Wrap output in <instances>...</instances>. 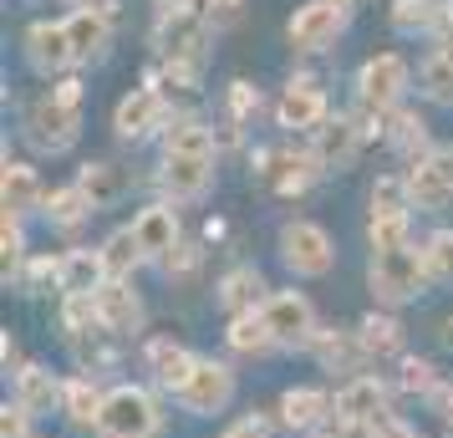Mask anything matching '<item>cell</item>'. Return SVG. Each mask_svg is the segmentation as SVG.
Here are the masks:
<instances>
[{"mask_svg":"<svg viewBox=\"0 0 453 438\" xmlns=\"http://www.w3.org/2000/svg\"><path fill=\"white\" fill-rule=\"evenodd\" d=\"M260 316H265V327H270V336H275L280 352H311V342L321 332V327H316V306H311L301 291H270Z\"/></svg>","mask_w":453,"mask_h":438,"instance_id":"cell-7","label":"cell"},{"mask_svg":"<svg viewBox=\"0 0 453 438\" xmlns=\"http://www.w3.org/2000/svg\"><path fill=\"white\" fill-rule=\"evenodd\" d=\"M219 438H275V428H270V418H265V413H240Z\"/></svg>","mask_w":453,"mask_h":438,"instance_id":"cell-43","label":"cell"},{"mask_svg":"<svg viewBox=\"0 0 453 438\" xmlns=\"http://www.w3.org/2000/svg\"><path fill=\"white\" fill-rule=\"evenodd\" d=\"M367 286L377 296V306H408L433 286L423 245H403V250H377L367 265Z\"/></svg>","mask_w":453,"mask_h":438,"instance_id":"cell-4","label":"cell"},{"mask_svg":"<svg viewBox=\"0 0 453 438\" xmlns=\"http://www.w3.org/2000/svg\"><path fill=\"white\" fill-rule=\"evenodd\" d=\"M311 352H316V362H321L326 373H351V377H362V367L372 362V357L362 352V336L357 332H316Z\"/></svg>","mask_w":453,"mask_h":438,"instance_id":"cell-26","label":"cell"},{"mask_svg":"<svg viewBox=\"0 0 453 438\" xmlns=\"http://www.w3.org/2000/svg\"><path fill=\"white\" fill-rule=\"evenodd\" d=\"M219 153H164V168H158V184L173 204H188V199H204L214 179H219Z\"/></svg>","mask_w":453,"mask_h":438,"instance_id":"cell-12","label":"cell"},{"mask_svg":"<svg viewBox=\"0 0 453 438\" xmlns=\"http://www.w3.org/2000/svg\"><path fill=\"white\" fill-rule=\"evenodd\" d=\"M66 5H92V0H66Z\"/></svg>","mask_w":453,"mask_h":438,"instance_id":"cell-52","label":"cell"},{"mask_svg":"<svg viewBox=\"0 0 453 438\" xmlns=\"http://www.w3.org/2000/svg\"><path fill=\"white\" fill-rule=\"evenodd\" d=\"M97 438H164V403H158V393L138 388V382L107 388Z\"/></svg>","mask_w":453,"mask_h":438,"instance_id":"cell-3","label":"cell"},{"mask_svg":"<svg viewBox=\"0 0 453 438\" xmlns=\"http://www.w3.org/2000/svg\"><path fill=\"white\" fill-rule=\"evenodd\" d=\"M433 51H438V57L453 66V11H449V21L438 26V36H433Z\"/></svg>","mask_w":453,"mask_h":438,"instance_id":"cell-47","label":"cell"},{"mask_svg":"<svg viewBox=\"0 0 453 438\" xmlns=\"http://www.w3.org/2000/svg\"><path fill=\"white\" fill-rule=\"evenodd\" d=\"M0 209H5V214H16V219L46 209L42 179H36V168H31V164H11V158H5V173H0Z\"/></svg>","mask_w":453,"mask_h":438,"instance_id":"cell-23","label":"cell"},{"mask_svg":"<svg viewBox=\"0 0 453 438\" xmlns=\"http://www.w3.org/2000/svg\"><path fill=\"white\" fill-rule=\"evenodd\" d=\"M372 214H412L408 173H382L372 184Z\"/></svg>","mask_w":453,"mask_h":438,"instance_id":"cell-38","label":"cell"},{"mask_svg":"<svg viewBox=\"0 0 453 438\" xmlns=\"http://www.w3.org/2000/svg\"><path fill=\"white\" fill-rule=\"evenodd\" d=\"M97 327L112 336H138L143 332V301L133 291V280H107L97 291Z\"/></svg>","mask_w":453,"mask_h":438,"instance_id":"cell-19","label":"cell"},{"mask_svg":"<svg viewBox=\"0 0 453 438\" xmlns=\"http://www.w3.org/2000/svg\"><path fill=\"white\" fill-rule=\"evenodd\" d=\"M234 367L229 362H214V357H199V367L188 373V382L173 393V403L184 408V413L194 418H214V413H225L229 403H234Z\"/></svg>","mask_w":453,"mask_h":438,"instance_id":"cell-8","label":"cell"},{"mask_svg":"<svg viewBox=\"0 0 453 438\" xmlns=\"http://www.w3.org/2000/svg\"><path fill=\"white\" fill-rule=\"evenodd\" d=\"M362 143H367V127L357 123L351 112H336V118H326V123L311 133V153L321 158L326 173H347V168L357 164Z\"/></svg>","mask_w":453,"mask_h":438,"instance_id":"cell-16","label":"cell"},{"mask_svg":"<svg viewBox=\"0 0 453 438\" xmlns=\"http://www.w3.org/2000/svg\"><path fill=\"white\" fill-rule=\"evenodd\" d=\"M82 138V82L77 77H62L46 97L31 103L26 112V143L36 153H66V148Z\"/></svg>","mask_w":453,"mask_h":438,"instance_id":"cell-2","label":"cell"},{"mask_svg":"<svg viewBox=\"0 0 453 438\" xmlns=\"http://www.w3.org/2000/svg\"><path fill=\"white\" fill-rule=\"evenodd\" d=\"M42 214L57 225V230H77L87 214H97V209H92V199L82 194V184H62V188H51V194H46Z\"/></svg>","mask_w":453,"mask_h":438,"instance_id":"cell-33","label":"cell"},{"mask_svg":"<svg viewBox=\"0 0 453 438\" xmlns=\"http://www.w3.org/2000/svg\"><path fill=\"white\" fill-rule=\"evenodd\" d=\"M62 393H66V377L46 373V367H21L16 373V403H21L31 418H46L51 408H62Z\"/></svg>","mask_w":453,"mask_h":438,"instance_id":"cell-24","label":"cell"},{"mask_svg":"<svg viewBox=\"0 0 453 438\" xmlns=\"http://www.w3.org/2000/svg\"><path fill=\"white\" fill-rule=\"evenodd\" d=\"M107 286V265H103V250L92 245H77V250L62 255V296H97Z\"/></svg>","mask_w":453,"mask_h":438,"instance_id":"cell-25","label":"cell"},{"mask_svg":"<svg viewBox=\"0 0 453 438\" xmlns=\"http://www.w3.org/2000/svg\"><path fill=\"white\" fill-rule=\"evenodd\" d=\"M219 306L229 316H245V311H260L265 306V275L255 265H234V271L219 280Z\"/></svg>","mask_w":453,"mask_h":438,"instance_id":"cell-27","label":"cell"},{"mask_svg":"<svg viewBox=\"0 0 453 438\" xmlns=\"http://www.w3.org/2000/svg\"><path fill=\"white\" fill-rule=\"evenodd\" d=\"M357 336H362V352H367L372 362L403 357V327H397L388 311H367L362 321H357Z\"/></svg>","mask_w":453,"mask_h":438,"instance_id":"cell-31","label":"cell"},{"mask_svg":"<svg viewBox=\"0 0 453 438\" xmlns=\"http://www.w3.org/2000/svg\"><path fill=\"white\" fill-rule=\"evenodd\" d=\"M26 423H31V413H26L21 403L0 408V438H26Z\"/></svg>","mask_w":453,"mask_h":438,"instance_id":"cell-45","label":"cell"},{"mask_svg":"<svg viewBox=\"0 0 453 438\" xmlns=\"http://www.w3.org/2000/svg\"><path fill=\"white\" fill-rule=\"evenodd\" d=\"M103 265H107V280H133L138 265H148L143 250H138V234L133 225H118V230L103 240Z\"/></svg>","mask_w":453,"mask_h":438,"instance_id":"cell-32","label":"cell"},{"mask_svg":"<svg viewBox=\"0 0 453 438\" xmlns=\"http://www.w3.org/2000/svg\"><path fill=\"white\" fill-rule=\"evenodd\" d=\"M194 367H199V357L188 352L184 342H173V336H153L148 342V373H153V382L164 393H179Z\"/></svg>","mask_w":453,"mask_h":438,"instance_id":"cell-22","label":"cell"},{"mask_svg":"<svg viewBox=\"0 0 453 438\" xmlns=\"http://www.w3.org/2000/svg\"><path fill=\"white\" fill-rule=\"evenodd\" d=\"M21 265H26V230H21L16 214H5V219H0V275L11 280Z\"/></svg>","mask_w":453,"mask_h":438,"instance_id":"cell-40","label":"cell"},{"mask_svg":"<svg viewBox=\"0 0 453 438\" xmlns=\"http://www.w3.org/2000/svg\"><path fill=\"white\" fill-rule=\"evenodd\" d=\"M199 260H204V250H199L194 240H184V245H179V250H173V255L164 260V275H173V280H184V275H194V271H199Z\"/></svg>","mask_w":453,"mask_h":438,"instance_id":"cell-42","label":"cell"},{"mask_svg":"<svg viewBox=\"0 0 453 438\" xmlns=\"http://www.w3.org/2000/svg\"><path fill=\"white\" fill-rule=\"evenodd\" d=\"M225 342H229V352H240V357H270V352H280V347H275V336H270V327H265V316H260V311L229 316Z\"/></svg>","mask_w":453,"mask_h":438,"instance_id":"cell-30","label":"cell"},{"mask_svg":"<svg viewBox=\"0 0 453 438\" xmlns=\"http://www.w3.org/2000/svg\"><path fill=\"white\" fill-rule=\"evenodd\" d=\"M331 118V103H326V87L316 82V77H290L286 92H280V103H275V123L290 127V133H316V127Z\"/></svg>","mask_w":453,"mask_h":438,"instance_id":"cell-14","label":"cell"},{"mask_svg":"<svg viewBox=\"0 0 453 438\" xmlns=\"http://www.w3.org/2000/svg\"><path fill=\"white\" fill-rule=\"evenodd\" d=\"M331 413H336V423H347V428H372L382 413H392L388 408V382L382 377H347L342 388H336V397H331Z\"/></svg>","mask_w":453,"mask_h":438,"instance_id":"cell-15","label":"cell"},{"mask_svg":"<svg viewBox=\"0 0 453 438\" xmlns=\"http://www.w3.org/2000/svg\"><path fill=\"white\" fill-rule=\"evenodd\" d=\"M326 168L321 158L311 153V148H275V153H260V179H265L270 194H280V199H301L316 188Z\"/></svg>","mask_w":453,"mask_h":438,"instance_id":"cell-9","label":"cell"},{"mask_svg":"<svg viewBox=\"0 0 453 438\" xmlns=\"http://www.w3.org/2000/svg\"><path fill=\"white\" fill-rule=\"evenodd\" d=\"M367 245H372V255L412 245V214H372L367 219Z\"/></svg>","mask_w":453,"mask_h":438,"instance_id":"cell-35","label":"cell"},{"mask_svg":"<svg viewBox=\"0 0 453 438\" xmlns=\"http://www.w3.org/2000/svg\"><path fill=\"white\" fill-rule=\"evenodd\" d=\"M412 82V66L403 51H382V57H367L362 72H357V107L367 112V118H388L397 112L403 103V92Z\"/></svg>","mask_w":453,"mask_h":438,"instance_id":"cell-5","label":"cell"},{"mask_svg":"<svg viewBox=\"0 0 453 438\" xmlns=\"http://www.w3.org/2000/svg\"><path fill=\"white\" fill-rule=\"evenodd\" d=\"M280 260H286V271L301 275V280L331 275L336 245H331L326 225H316V219H286V225H280Z\"/></svg>","mask_w":453,"mask_h":438,"instance_id":"cell-6","label":"cell"},{"mask_svg":"<svg viewBox=\"0 0 453 438\" xmlns=\"http://www.w3.org/2000/svg\"><path fill=\"white\" fill-rule=\"evenodd\" d=\"M418 87H423V97H428L433 107H453V66L438 57V51H428L423 62H418Z\"/></svg>","mask_w":453,"mask_h":438,"instance_id":"cell-36","label":"cell"},{"mask_svg":"<svg viewBox=\"0 0 453 438\" xmlns=\"http://www.w3.org/2000/svg\"><path fill=\"white\" fill-rule=\"evenodd\" d=\"M367 438H418V434H412V428H408L397 413H382V418L367 428Z\"/></svg>","mask_w":453,"mask_h":438,"instance_id":"cell-46","label":"cell"},{"mask_svg":"<svg viewBox=\"0 0 453 438\" xmlns=\"http://www.w3.org/2000/svg\"><path fill=\"white\" fill-rule=\"evenodd\" d=\"M443 418H449V438H453V393L443 397Z\"/></svg>","mask_w":453,"mask_h":438,"instance_id":"cell-50","label":"cell"},{"mask_svg":"<svg viewBox=\"0 0 453 438\" xmlns=\"http://www.w3.org/2000/svg\"><path fill=\"white\" fill-rule=\"evenodd\" d=\"M408 194H412V209L418 214H443V209H453V179L438 168L433 153H423L418 164H408Z\"/></svg>","mask_w":453,"mask_h":438,"instance_id":"cell-20","label":"cell"},{"mask_svg":"<svg viewBox=\"0 0 453 438\" xmlns=\"http://www.w3.org/2000/svg\"><path fill=\"white\" fill-rule=\"evenodd\" d=\"M388 118H392V127H388V143L397 148V153H408L412 164H418V158H423L418 148L428 143V123H423L418 112H403V107H397V112H388Z\"/></svg>","mask_w":453,"mask_h":438,"instance_id":"cell-37","label":"cell"},{"mask_svg":"<svg viewBox=\"0 0 453 438\" xmlns=\"http://www.w3.org/2000/svg\"><path fill=\"white\" fill-rule=\"evenodd\" d=\"M423 260H428L433 286H453V230H433L423 240Z\"/></svg>","mask_w":453,"mask_h":438,"instance_id":"cell-39","label":"cell"},{"mask_svg":"<svg viewBox=\"0 0 453 438\" xmlns=\"http://www.w3.org/2000/svg\"><path fill=\"white\" fill-rule=\"evenodd\" d=\"M342 31H347V11H342V5H331V0H306V5L290 16V26H286L290 46H296L301 57L331 51V46L342 42Z\"/></svg>","mask_w":453,"mask_h":438,"instance_id":"cell-10","label":"cell"},{"mask_svg":"<svg viewBox=\"0 0 453 438\" xmlns=\"http://www.w3.org/2000/svg\"><path fill=\"white\" fill-rule=\"evenodd\" d=\"M388 21L397 36H438V26L449 21V11L438 5V0H392V11H388Z\"/></svg>","mask_w":453,"mask_h":438,"instance_id":"cell-29","label":"cell"},{"mask_svg":"<svg viewBox=\"0 0 453 438\" xmlns=\"http://www.w3.org/2000/svg\"><path fill=\"white\" fill-rule=\"evenodd\" d=\"M209 42H214V21L204 11H158V31H153V46L164 57V77L173 87L194 92L199 87V72L209 62Z\"/></svg>","mask_w":453,"mask_h":438,"instance_id":"cell-1","label":"cell"},{"mask_svg":"<svg viewBox=\"0 0 453 438\" xmlns=\"http://www.w3.org/2000/svg\"><path fill=\"white\" fill-rule=\"evenodd\" d=\"M403 388H408V393H433V362L403 357Z\"/></svg>","mask_w":453,"mask_h":438,"instance_id":"cell-44","label":"cell"},{"mask_svg":"<svg viewBox=\"0 0 453 438\" xmlns=\"http://www.w3.org/2000/svg\"><path fill=\"white\" fill-rule=\"evenodd\" d=\"M449 327H453V321H449Z\"/></svg>","mask_w":453,"mask_h":438,"instance_id":"cell-53","label":"cell"},{"mask_svg":"<svg viewBox=\"0 0 453 438\" xmlns=\"http://www.w3.org/2000/svg\"><path fill=\"white\" fill-rule=\"evenodd\" d=\"M311 438H367V428H347V423H336V418H331L326 428H321V434H311Z\"/></svg>","mask_w":453,"mask_h":438,"instance_id":"cell-48","label":"cell"},{"mask_svg":"<svg viewBox=\"0 0 453 438\" xmlns=\"http://www.w3.org/2000/svg\"><path fill=\"white\" fill-rule=\"evenodd\" d=\"M133 234H138V250H143L148 265H164L168 255L184 245L179 209H173V204H148V209H138V219H133Z\"/></svg>","mask_w":453,"mask_h":438,"instance_id":"cell-17","label":"cell"},{"mask_svg":"<svg viewBox=\"0 0 453 438\" xmlns=\"http://www.w3.org/2000/svg\"><path fill=\"white\" fill-rule=\"evenodd\" d=\"M103 388L92 377H66V393H62V413L72 428L82 434H97V418H103Z\"/></svg>","mask_w":453,"mask_h":438,"instance_id":"cell-28","label":"cell"},{"mask_svg":"<svg viewBox=\"0 0 453 438\" xmlns=\"http://www.w3.org/2000/svg\"><path fill=\"white\" fill-rule=\"evenodd\" d=\"M331 5H342V11H351V5H357V0H331Z\"/></svg>","mask_w":453,"mask_h":438,"instance_id":"cell-51","label":"cell"},{"mask_svg":"<svg viewBox=\"0 0 453 438\" xmlns=\"http://www.w3.org/2000/svg\"><path fill=\"white\" fill-rule=\"evenodd\" d=\"M77 184H82V194L92 199V209H107V204L123 199V173H118L112 164H82Z\"/></svg>","mask_w":453,"mask_h":438,"instance_id":"cell-34","label":"cell"},{"mask_svg":"<svg viewBox=\"0 0 453 438\" xmlns=\"http://www.w3.org/2000/svg\"><path fill=\"white\" fill-rule=\"evenodd\" d=\"M255 112H260V92H255L250 82H229V123L245 127Z\"/></svg>","mask_w":453,"mask_h":438,"instance_id":"cell-41","label":"cell"},{"mask_svg":"<svg viewBox=\"0 0 453 438\" xmlns=\"http://www.w3.org/2000/svg\"><path fill=\"white\" fill-rule=\"evenodd\" d=\"M112 127H118V138L123 143H143V138H153L158 127H168V92H158V87H133L123 103H118V112H112Z\"/></svg>","mask_w":453,"mask_h":438,"instance_id":"cell-13","label":"cell"},{"mask_svg":"<svg viewBox=\"0 0 453 438\" xmlns=\"http://www.w3.org/2000/svg\"><path fill=\"white\" fill-rule=\"evenodd\" d=\"M26 66L42 72V77H62L66 66H77L72 57V36H66V21H36L26 31Z\"/></svg>","mask_w":453,"mask_h":438,"instance_id":"cell-18","label":"cell"},{"mask_svg":"<svg viewBox=\"0 0 453 438\" xmlns=\"http://www.w3.org/2000/svg\"><path fill=\"white\" fill-rule=\"evenodd\" d=\"M331 397L321 388H286L280 393V423H286L290 434H321L331 423Z\"/></svg>","mask_w":453,"mask_h":438,"instance_id":"cell-21","label":"cell"},{"mask_svg":"<svg viewBox=\"0 0 453 438\" xmlns=\"http://www.w3.org/2000/svg\"><path fill=\"white\" fill-rule=\"evenodd\" d=\"M153 5H158V11H194L199 0H153Z\"/></svg>","mask_w":453,"mask_h":438,"instance_id":"cell-49","label":"cell"},{"mask_svg":"<svg viewBox=\"0 0 453 438\" xmlns=\"http://www.w3.org/2000/svg\"><path fill=\"white\" fill-rule=\"evenodd\" d=\"M112 21H118V0H92V5H77L66 16V36H72V57L77 66L103 62L107 46H112Z\"/></svg>","mask_w":453,"mask_h":438,"instance_id":"cell-11","label":"cell"}]
</instances>
